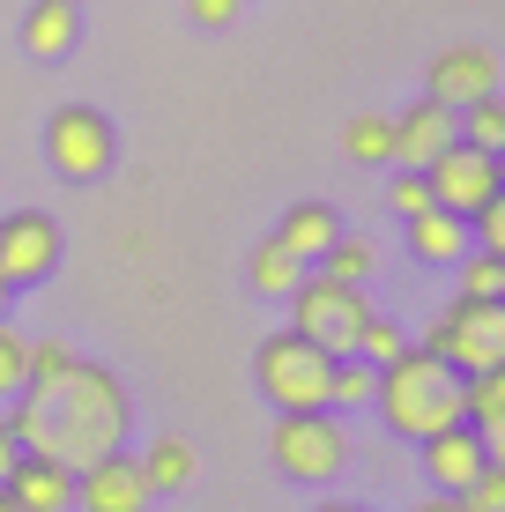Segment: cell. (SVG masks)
I'll return each mask as SVG.
<instances>
[{"mask_svg": "<svg viewBox=\"0 0 505 512\" xmlns=\"http://www.w3.org/2000/svg\"><path fill=\"white\" fill-rule=\"evenodd\" d=\"M30 401H38V423H45L38 453L60 461V468H75V475L90 461H104V453H119L127 431H134V401H127V386H119V372L82 364V357L52 394H30Z\"/></svg>", "mask_w": 505, "mask_h": 512, "instance_id": "obj_1", "label": "cell"}, {"mask_svg": "<svg viewBox=\"0 0 505 512\" xmlns=\"http://www.w3.org/2000/svg\"><path fill=\"white\" fill-rule=\"evenodd\" d=\"M372 409L387 416V431L394 438H439V431H454L461 423V372H446L439 357H424V349H402L394 364H379V394H372Z\"/></svg>", "mask_w": 505, "mask_h": 512, "instance_id": "obj_2", "label": "cell"}, {"mask_svg": "<svg viewBox=\"0 0 505 512\" xmlns=\"http://www.w3.org/2000/svg\"><path fill=\"white\" fill-rule=\"evenodd\" d=\"M424 357H439L446 372H505V297H454L439 320L424 327Z\"/></svg>", "mask_w": 505, "mask_h": 512, "instance_id": "obj_3", "label": "cell"}, {"mask_svg": "<svg viewBox=\"0 0 505 512\" xmlns=\"http://www.w3.org/2000/svg\"><path fill=\"white\" fill-rule=\"evenodd\" d=\"M268 453L290 483H335L350 468V431L335 423V409H283L268 431Z\"/></svg>", "mask_w": 505, "mask_h": 512, "instance_id": "obj_4", "label": "cell"}, {"mask_svg": "<svg viewBox=\"0 0 505 512\" xmlns=\"http://www.w3.org/2000/svg\"><path fill=\"white\" fill-rule=\"evenodd\" d=\"M364 320H372V305H364V290H350V282L305 275L298 290H290V334H305V342L327 349V357H357Z\"/></svg>", "mask_w": 505, "mask_h": 512, "instance_id": "obj_5", "label": "cell"}, {"mask_svg": "<svg viewBox=\"0 0 505 512\" xmlns=\"http://www.w3.org/2000/svg\"><path fill=\"white\" fill-rule=\"evenodd\" d=\"M327 372H335V357L312 349L305 334H290V327L253 349V379H260V394H268L275 409H327Z\"/></svg>", "mask_w": 505, "mask_h": 512, "instance_id": "obj_6", "label": "cell"}, {"mask_svg": "<svg viewBox=\"0 0 505 512\" xmlns=\"http://www.w3.org/2000/svg\"><path fill=\"white\" fill-rule=\"evenodd\" d=\"M45 156H52V171L60 179H104L112 171V156H119V141H112V119L97 112V104H60V112L45 119Z\"/></svg>", "mask_w": 505, "mask_h": 512, "instance_id": "obj_7", "label": "cell"}, {"mask_svg": "<svg viewBox=\"0 0 505 512\" xmlns=\"http://www.w3.org/2000/svg\"><path fill=\"white\" fill-rule=\"evenodd\" d=\"M431 179V208H446V216H476L483 201H498L505 193V171L491 149H468V141H446L439 156L424 164Z\"/></svg>", "mask_w": 505, "mask_h": 512, "instance_id": "obj_8", "label": "cell"}, {"mask_svg": "<svg viewBox=\"0 0 505 512\" xmlns=\"http://www.w3.org/2000/svg\"><path fill=\"white\" fill-rule=\"evenodd\" d=\"M52 268H60V223H52L45 208L0 216V282H8V290H30V282H45Z\"/></svg>", "mask_w": 505, "mask_h": 512, "instance_id": "obj_9", "label": "cell"}, {"mask_svg": "<svg viewBox=\"0 0 505 512\" xmlns=\"http://www.w3.org/2000/svg\"><path fill=\"white\" fill-rule=\"evenodd\" d=\"M431 104H446V112H468V104H483V97H498V60L483 45H446L439 60H431Z\"/></svg>", "mask_w": 505, "mask_h": 512, "instance_id": "obj_10", "label": "cell"}, {"mask_svg": "<svg viewBox=\"0 0 505 512\" xmlns=\"http://www.w3.org/2000/svg\"><path fill=\"white\" fill-rule=\"evenodd\" d=\"M75 505L82 512H149V483H142V461H134L127 446L104 453L75 475Z\"/></svg>", "mask_w": 505, "mask_h": 512, "instance_id": "obj_11", "label": "cell"}, {"mask_svg": "<svg viewBox=\"0 0 505 512\" xmlns=\"http://www.w3.org/2000/svg\"><path fill=\"white\" fill-rule=\"evenodd\" d=\"M483 468H491V446H483L468 423H454V431H439V438H424V475H431V490H439V498H461Z\"/></svg>", "mask_w": 505, "mask_h": 512, "instance_id": "obj_12", "label": "cell"}, {"mask_svg": "<svg viewBox=\"0 0 505 512\" xmlns=\"http://www.w3.org/2000/svg\"><path fill=\"white\" fill-rule=\"evenodd\" d=\"M446 141H461V112H446V104L424 97V104H409V112L394 119V164H402V171H424Z\"/></svg>", "mask_w": 505, "mask_h": 512, "instance_id": "obj_13", "label": "cell"}, {"mask_svg": "<svg viewBox=\"0 0 505 512\" xmlns=\"http://www.w3.org/2000/svg\"><path fill=\"white\" fill-rule=\"evenodd\" d=\"M0 490H8L15 512H67V505H75V468L45 461V453H23Z\"/></svg>", "mask_w": 505, "mask_h": 512, "instance_id": "obj_14", "label": "cell"}, {"mask_svg": "<svg viewBox=\"0 0 505 512\" xmlns=\"http://www.w3.org/2000/svg\"><path fill=\"white\" fill-rule=\"evenodd\" d=\"M461 423L491 446V461L505 453V372H468L461 379Z\"/></svg>", "mask_w": 505, "mask_h": 512, "instance_id": "obj_15", "label": "cell"}, {"mask_svg": "<svg viewBox=\"0 0 505 512\" xmlns=\"http://www.w3.org/2000/svg\"><path fill=\"white\" fill-rule=\"evenodd\" d=\"M75 38H82V8L75 0H30V15H23V52L30 60H60Z\"/></svg>", "mask_w": 505, "mask_h": 512, "instance_id": "obj_16", "label": "cell"}, {"mask_svg": "<svg viewBox=\"0 0 505 512\" xmlns=\"http://www.w3.org/2000/svg\"><path fill=\"white\" fill-rule=\"evenodd\" d=\"M409 253L424 260V268H454V260L468 253V216H446V208L409 216Z\"/></svg>", "mask_w": 505, "mask_h": 512, "instance_id": "obj_17", "label": "cell"}, {"mask_svg": "<svg viewBox=\"0 0 505 512\" xmlns=\"http://www.w3.org/2000/svg\"><path fill=\"white\" fill-rule=\"evenodd\" d=\"M335 238H342V223H335V208H327V201H298V208L283 216V231H275V245H283V253H298L305 268H312Z\"/></svg>", "mask_w": 505, "mask_h": 512, "instance_id": "obj_18", "label": "cell"}, {"mask_svg": "<svg viewBox=\"0 0 505 512\" xmlns=\"http://www.w3.org/2000/svg\"><path fill=\"white\" fill-rule=\"evenodd\" d=\"M134 461H142L149 498H164V490H186V483H194V446H186V438H149V453H134Z\"/></svg>", "mask_w": 505, "mask_h": 512, "instance_id": "obj_19", "label": "cell"}, {"mask_svg": "<svg viewBox=\"0 0 505 512\" xmlns=\"http://www.w3.org/2000/svg\"><path fill=\"white\" fill-rule=\"evenodd\" d=\"M305 275H312V268H305L298 253H283V245H275V238H268V245H260V253L246 260V282H253L260 297H290V290H298Z\"/></svg>", "mask_w": 505, "mask_h": 512, "instance_id": "obj_20", "label": "cell"}, {"mask_svg": "<svg viewBox=\"0 0 505 512\" xmlns=\"http://www.w3.org/2000/svg\"><path fill=\"white\" fill-rule=\"evenodd\" d=\"M379 394V372L364 357H335V372H327V409H372Z\"/></svg>", "mask_w": 505, "mask_h": 512, "instance_id": "obj_21", "label": "cell"}, {"mask_svg": "<svg viewBox=\"0 0 505 512\" xmlns=\"http://www.w3.org/2000/svg\"><path fill=\"white\" fill-rule=\"evenodd\" d=\"M342 149H350V164H394V119L357 112L350 127H342Z\"/></svg>", "mask_w": 505, "mask_h": 512, "instance_id": "obj_22", "label": "cell"}, {"mask_svg": "<svg viewBox=\"0 0 505 512\" xmlns=\"http://www.w3.org/2000/svg\"><path fill=\"white\" fill-rule=\"evenodd\" d=\"M67 372H75V349H67V342H30V357H23V394H52Z\"/></svg>", "mask_w": 505, "mask_h": 512, "instance_id": "obj_23", "label": "cell"}, {"mask_svg": "<svg viewBox=\"0 0 505 512\" xmlns=\"http://www.w3.org/2000/svg\"><path fill=\"white\" fill-rule=\"evenodd\" d=\"M372 238H335V245H327V253H320V275L327 282H350V290H364V275H372Z\"/></svg>", "mask_w": 505, "mask_h": 512, "instance_id": "obj_24", "label": "cell"}, {"mask_svg": "<svg viewBox=\"0 0 505 512\" xmlns=\"http://www.w3.org/2000/svg\"><path fill=\"white\" fill-rule=\"evenodd\" d=\"M461 141H468V149H505V104L498 97H483V104H468V112H461Z\"/></svg>", "mask_w": 505, "mask_h": 512, "instance_id": "obj_25", "label": "cell"}, {"mask_svg": "<svg viewBox=\"0 0 505 512\" xmlns=\"http://www.w3.org/2000/svg\"><path fill=\"white\" fill-rule=\"evenodd\" d=\"M461 297H505V260L498 253H461Z\"/></svg>", "mask_w": 505, "mask_h": 512, "instance_id": "obj_26", "label": "cell"}, {"mask_svg": "<svg viewBox=\"0 0 505 512\" xmlns=\"http://www.w3.org/2000/svg\"><path fill=\"white\" fill-rule=\"evenodd\" d=\"M402 349H409V334L394 327V320H379V312H372V320H364V334H357V357L372 364V372H379V364H394V357H402Z\"/></svg>", "mask_w": 505, "mask_h": 512, "instance_id": "obj_27", "label": "cell"}, {"mask_svg": "<svg viewBox=\"0 0 505 512\" xmlns=\"http://www.w3.org/2000/svg\"><path fill=\"white\" fill-rule=\"evenodd\" d=\"M387 208H394V216H424V208H431V179H424V171H402V164H394V179H387Z\"/></svg>", "mask_w": 505, "mask_h": 512, "instance_id": "obj_28", "label": "cell"}, {"mask_svg": "<svg viewBox=\"0 0 505 512\" xmlns=\"http://www.w3.org/2000/svg\"><path fill=\"white\" fill-rule=\"evenodd\" d=\"M23 357H30V342H23L8 320H0V401L23 394Z\"/></svg>", "mask_w": 505, "mask_h": 512, "instance_id": "obj_29", "label": "cell"}, {"mask_svg": "<svg viewBox=\"0 0 505 512\" xmlns=\"http://www.w3.org/2000/svg\"><path fill=\"white\" fill-rule=\"evenodd\" d=\"M454 505H461V512H505V468L491 461V468H483L476 483H468L461 498H454Z\"/></svg>", "mask_w": 505, "mask_h": 512, "instance_id": "obj_30", "label": "cell"}, {"mask_svg": "<svg viewBox=\"0 0 505 512\" xmlns=\"http://www.w3.org/2000/svg\"><path fill=\"white\" fill-rule=\"evenodd\" d=\"M186 15L201 30H223V23H238V0H186Z\"/></svg>", "mask_w": 505, "mask_h": 512, "instance_id": "obj_31", "label": "cell"}, {"mask_svg": "<svg viewBox=\"0 0 505 512\" xmlns=\"http://www.w3.org/2000/svg\"><path fill=\"white\" fill-rule=\"evenodd\" d=\"M15 461H23V446H15L8 423H0V483H8V468H15Z\"/></svg>", "mask_w": 505, "mask_h": 512, "instance_id": "obj_32", "label": "cell"}, {"mask_svg": "<svg viewBox=\"0 0 505 512\" xmlns=\"http://www.w3.org/2000/svg\"><path fill=\"white\" fill-rule=\"evenodd\" d=\"M416 512H461V505H454V498H439V490H431V498L416 505Z\"/></svg>", "mask_w": 505, "mask_h": 512, "instance_id": "obj_33", "label": "cell"}, {"mask_svg": "<svg viewBox=\"0 0 505 512\" xmlns=\"http://www.w3.org/2000/svg\"><path fill=\"white\" fill-rule=\"evenodd\" d=\"M312 512H364V505H342V498H320V505H312Z\"/></svg>", "mask_w": 505, "mask_h": 512, "instance_id": "obj_34", "label": "cell"}, {"mask_svg": "<svg viewBox=\"0 0 505 512\" xmlns=\"http://www.w3.org/2000/svg\"><path fill=\"white\" fill-rule=\"evenodd\" d=\"M8 297H15V290H8V282H0V312H8Z\"/></svg>", "mask_w": 505, "mask_h": 512, "instance_id": "obj_35", "label": "cell"}, {"mask_svg": "<svg viewBox=\"0 0 505 512\" xmlns=\"http://www.w3.org/2000/svg\"><path fill=\"white\" fill-rule=\"evenodd\" d=\"M0 512H15V505H8V490H0Z\"/></svg>", "mask_w": 505, "mask_h": 512, "instance_id": "obj_36", "label": "cell"}]
</instances>
